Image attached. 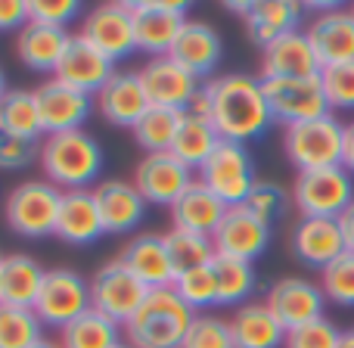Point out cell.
I'll return each instance as SVG.
<instances>
[{
  "label": "cell",
  "mask_w": 354,
  "mask_h": 348,
  "mask_svg": "<svg viewBox=\"0 0 354 348\" xmlns=\"http://www.w3.org/2000/svg\"><path fill=\"white\" fill-rule=\"evenodd\" d=\"M202 91L208 100V118L218 128L221 140L249 147L261 140L274 125L268 97H264V81L255 75H214L202 84Z\"/></svg>",
  "instance_id": "1"
},
{
  "label": "cell",
  "mask_w": 354,
  "mask_h": 348,
  "mask_svg": "<svg viewBox=\"0 0 354 348\" xmlns=\"http://www.w3.org/2000/svg\"><path fill=\"white\" fill-rule=\"evenodd\" d=\"M41 172L62 193L68 190H93L103 181L106 156L91 131H66L41 140Z\"/></svg>",
  "instance_id": "2"
},
{
  "label": "cell",
  "mask_w": 354,
  "mask_h": 348,
  "mask_svg": "<svg viewBox=\"0 0 354 348\" xmlns=\"http://www.w3.org/2000/svg\"><path fill=\"white\" fill-rule=\"evenodd\" d=\"M193 318L171 286L149 289L137 314L122 327L124 342L131 348H180Z\"/></svg>",
  "instance_id": "3"
},
{
  "label": "cell",
  "mask_w": 354,
  "mask_h": 348,
  "mask_svg": "<svg viewBox=\"0 0 354 348\" xmlns=\"http://www.w3.org/2000/svg\"><path fill=\"white\" fill-rule=\"evenodd\" d=\"M345 125L336 116H320L311 122H299L283 128V153L295 172H317V168L342 165Z\"/></svg>",
  "instance_id": "4"
},
{
  "label": "cell",
  "mask_w": 354,
  "mask_h": 348,
  "mask_svg": "<svg viewBox=\"0 0 354 348\" xmlns=\"http://www.w3.org/2000/svg\"><path fill=\"white\" fill-rule=\"evenodd\" d=\"M62 190L53 187L47 177L37 181H22L10 190L3 205L6 227L25 239H44L56 233V218H59Z\"/></svg>",
  "instance_id": "5"
},
{
  "label": "cell",
  "mask_w": 354,
  "mask_h": 348,
  "mask_svg": "<svg viewBox=\"0 0 354 348\" xmlns=\"http://www.w3.org/2000/svg\"><path fill=\"white\" fill-rule=\"evenodd\" d=\"M199 181L224 202L227 208L245 205L252 187L258 183L255 177V162H252L249 149L243 143L221 140L218 149L205 159V165L199 168Z\"/></svg>",
  "instance_id": "6"
},
{
  "label": "cell",
  "mask_w": 354,
  "mask_h": 348,
  "mask_svg": "<svg viewBox=\"0 0 354 348\" xmlns=\"http://www.w3.org/2000/svg\"><path fill=\"white\" fill-rule=\"evenodd\" d=\"M147 295L149 286L118 255L109 258L91 280V305L109 320H115L118 327H124L134 318Z\"/></svg>",
  "instance_id": "7"
},
{
  "label": "cell",
  "mask_w": 354,
  "mask_h": 348,
  "mask_svg": "<svg viewBox=\"0 0 354 348\" xmlns=\"http://www.w3.org/2000/svg\"><path fill=\"white\" fill-rule=\"evenodd\" d=\"M91 308V280L84 274H78L75 268H53L44 277V286L37 293V302L31 311L37 314V320L44 327L62 330Z\"/></svg>",
  "instance_id": "8"
},
{
  "label": "cell",
  "mask_w": 354,
  "mask_h": 348,
  "mask_svg": "<svg viewBox=\"0 0 354 348\" xmlns=\"http://www.w3.org/2000/svg\"><path fill=\"white\" fill-rule=\"evenodd\" d=\"M292 202L301 218H339L354 202V177L342 165L301 172L292 183Z\"/></svg>",
  "instance_id": "9"
},
{
  "label": "cell",
  "mask_w": 354,
  "mask_h": 348,
  "mask_svg": "<svg viewBox=\"0 0 354 348\" xmlns=\"http://www.w3.org/2000/svg\"><path fill=\"white\" fill-rule=\"evenodd\" d=\"M137 50L149 56H168L174 41L189 22V3L180 0H131Z\"/></svg>",
  "instance_id": "10"
},
{
  "label": "cell",
  "mask_w": 354,
  "mask_h": 348,
  "mask_svg": "<svg viewBox=\"0 0 354 348\" xmlns=\"http://www.w3.org/2000/svg\"><path fill=\"white\" fill-rule=\"evenodd\" d=\"M264 97H268L270 116L277 125L289 128L299 122L330 116V100H326L320 75L314 78H274L264 81Z\"/></svg>",
  "instance_id": "11"
},
{
  "label": "cell",
  "mask_w": 354,
  "mask_h": 348,
  "mask_svg": "<svg viewBox=\"0 0 354 348\" xmlns=\"http://www.w3.org/2000/svg\"><path fill=\"white\" fill-rule=\"evenodd\" d=\"M81 37L87 44L106 53L112 62L128 59L137 50V35H134V12L131 3L124 0H109V3H100L81 19Z\"/></svg>",
  "instance_id": "12"
},
{
  "label": "cell",
  "mask_w": 354,
  "mask_h": 348,
  "mask_svg": "<svg viewBox=\"0 0 354 348\" xmlns=\"http://www.w3.org/2000/svg\"><path fill=\"white\" fill-rule=\"evenodd\" d=\"M140 84L147 91L149 106H165V109L187 112V106L202 91V81L193 72L180 66L174 56H149L140 68Z\"/></svg>",
  "instance_id": "13"
},
{
  "label": "cell",
  "mask_w": 354,
  "mask_h": 348,
  "mask_svg": "<svg viewBox=\"0 0 354 348\" xmlns=\"http://www.w3.org/2000/svg\"><path fill=\"white\" fill-rule=\"evenodd\" d=\"M35 100H37V116H41L44 137L81 131L87 125V118H91L93 106H97L91 93H81L56 78L41 81L35 87Z\"/></svg>",
  "instance_id": "14"
},
{
  "label": "cell",
  "mask_w": 354,
  "mask_h": 348,
  "mask_svg": "<svg viewBox=\"0 0 354 348\" xmlns=\"http://www.w3.org/2000/svg\"><path fill=\"white\" fill-rule=\"evenodd\" d=\"M131 181H134V187L140 190V196L147 202L171 208L196 177L174 153H143V159L134 165Z\"/></svg>",
  "instance_id": "15"
},
{
  "label": "cell",
  "mask_w": 354,
  "mask_h": 348,
  "mask_svg": "<svg viewBox=\"0 0 354 348\" xmlns=\"http://www.w3.org/2000/svg\"><path fill=\"white\" fill-rule=\"evenodd\" d=\"M264 305L274 311V318L283 327L295 330V327H305L317 318H326V295L320 289V283H311L305 277H283L264 295Z\"/></svg>",
  "instance_id": "16"
},
{
  "label": "cell",
  "mask_w": 354,
  "mask_h": 348,
  "mask_svg": "<svg viewBox=\"0 0 354 348\" xmlns=\"http://www.w3.org/2000/svg\"><path fill=\"white\" fill-rule=\"evenodd\" d=\"M214 252L227 258H239V262H252L261 258L270 246V224H264L258 214H252L245 205L227 208L221 227L212 237Z\"/></svg>",
  "instance_id": "17"
},
{
  "label": "cell",
  "mask_w": 354,
  "mask_h": 348,
  "mask_svg": "<svg viewBox=\"0 0 354 348\" xmlns=\"http://www.w3.org/2000/svg\"><path fill=\"white\" fill-rule=\"evenodd\" d=\"M305 35L317 53L320 68L354 62V12L348 6H336V10L311 16L305 25Z\"/></svg>",
  "instance_id": "18"
},
{
  "label": "cell",
  "mask_w": 354,
  "mask_h": 348,
  "mask_svg": "<svg viewBox=\"0 0 354 348\" xmlns=\"http://www.w3.org/2000/svg\"><path fill=\"white\" fill-rule=\"evenodd\" d=\"M115 72L118 68L109 56L100 53V50L93 47V44H87L81 35H72L53 78L62 81V84H68V87H75V91H81V93L97 97V93L106 87V81H109Z\"/></svg>",
  "instance_id": "19"
},
{
  "label": "cell",
  "mask_w": 354,
  "mask_h": 348,
  "mask_svg": "<svg viewBox=\"0 0 354 348\" xmlns=\"http://www.w3.org/2000/svg\"><path fill=\"white\" fill-rule=\"evenodd\" d=\"M100 205V218L109 237H122V233L137 230V224H143L149 202L140 196V190L134 187V181H122V177H103L93 187Z\"/></svg>",
  "instance_id": "20"
},
{
  "label": "cell",
  "mask_w": 354,
  "mask_h": 348,
  "mask_svg": "<svg viewBox=\"0 0 354 348\" xmlns=\"http://www.w3.org/2000/svg\"><path fill=\"white\" fill-rule=\"evenodd\" d=\"M93 103H97V112L103 116L106 125H112V128H128V131L134 128L143 112L149 109V100L140 84V75L124 72V68H118V72L106 81V87L93 97Z\"/></svg>",
  "instance_id": "21"
},
{
  "label": "cell",
  "mask_w": 354,
  "mask_h": 348,
  "mask_svg": "<svg viewBox=\"0 0 354 348\" xmlns=\"http://www.w3.org/2000/svg\"><path fill=\"white\" fill-rule=\"evenodd\" d=\"M317 53H314L311 41H308L305 28L289 31L280 41L268 44L261 50V81H274V78H314L320 75Z\"/></svg>",
  "instance_id": "22"
},
{
  "label": "cell",
  "mask_w": 354,
  "mask_h": 348,
  "mask_svg": "<svg viewBox=\"0 0 354 348\" xmlns=\"http://www.w3.org/2000/svg\"><path fill=\"white\" fill-rule=\"evenodd\" d=\"M345 249L342 227L336 218H301L292 230V255L299 258L305 268L324 271L333 264Z\"/></svg>",
  "instance_id": "23"
},
{
  "label": "cell",
  "mask_w": 354,
  "mask_h": 348,
  "mask_svg": "<svg viewBox=\"0 0 354 348\" xmlns=\"http://www.w3.org/2000/svg\"><path fill=\"white\" fill-rule=\"evenodd\" d=\"M53 237H59L66 246H93L100 237H106L93 190H68V193H62Z\"/></svg>",
  "instance_id": "24"
},
{
  "label": "cell",
  "mask_w": 354,
  "mask_h": 348,
  "mask_svg": "<svg viewBox=\"0 0 354 348\" xmlns=\"http://www.w3.org/2000/svg\"><path fill=\"white\" fill-rule=\"evenodd\" d=\"M168 56H174L187 72H193L196 78L202 81V78L218 72L221 56H224V41H221V35L208 22L189 19L187 28L180 31V37L174 41V47Z\"/></svg>",
  "instance_id": "25"
},
{
  "label": "cell",
  "mask_w": 354,
  "mask_h": 348,
  "mask_svg": "<svg viewBox=\"0 0 354 348\" xmlns=\"http://www.w3.org/2000/svg\"><path fill=\"white\" fill-rule=\"evenodd\" d=\"M168 212H171V227H177V230L214 237V230L221 227V221H224V214H227V205L196 177Z\"/></svg>",
  "instance_id": "26"
},
{
  "label": "cell",
  "mask_w": 354,
  "mask_h": 348,
  "mask_svg": "<svg viewBox=\"0 0 354 348\" xmlns=\"http://www.w3.org/2000/svg\"><path fill=\"white\" fill-rule=\"evenodd\" d=\"M118 258H122L149 289L171 286L177 277L162 233H137V237H131L128 243H124V249L118 252Z\"/></svg>",
  "instance_id": "27"
},
{
  "label": "cell",
  "mask_w": 354,
  "mask_h": 348,
  "mask_svg": "<svg viewBox=\"0 0 354 348\" xmlns=\"http://www.w3.org/2000/svg\"><path fill=\"white\" fill-rule=\"evenodd\" d=\"M68 31L66 28H50L41 22H28L16 35V56L28 72L37 75H56L59 59L68 47Z\"/></svg>",
  "instance_id": "28"
},
{
  "label": "cell",
  "mask_w": 354,
  "mask_h": 348,
  "mask_svg": "<svg viewBox=\"0 0 354 348\" xmlns=\"http://www.w3.org/2000/svg\"><path fill=\"white\" fill-rule=\"evenodd\" d=\"M44 264L25 252H10L0 262V305L10 308H35L37 293L44 286Z\"/></svg>",
  "instance_id": "29"
},
{
  "label": "cell",
  "mask_w": 354,
  "mask_h": 348,
  "mask_svg": "<svg viewBox=\"0 0 354 348\" xmlns=\"http://www.w3.org/2000/svg\"><path fill=\"white\" fill-rule=\"evenodd\" d=\"M301 12H305V6L295 3V0H255L249 16L243 19L249 41L264 50L268 44L280 41L289 31H299Z\"/></svg>",
  "instance_id": "30"
},
{
  "label": "cell",
  "mask_w": 354,
  "mask_h": 348,
  "mask_svg": "<svg viewBox=\"0 0 354 348\" xmlns=\"http://www.w3.org/2000/svg\"><path fill=\"white\" fill-rule=\"evenodd\" d=\"M230 333L236 348H283L286 342V327L274 318L264 302H245L233 311Z\"/></svg>",
  "instance_id": "31"
},
{
  "label": "cell",
  "mask_w": 354,
  "mask_h": 348,
  "mask_svg": "<svg viewBox=\"0 0 354 348\" xmlns=\"http://www.w3.org/2000/svg\"><path fill=\"white\" fill-rule=\"evenodd\" d=\"M221 134L212 125V118L202 116V112H183L180 128H177V137L171 143V153L189 172H199L205 165V159L218 149Z\"/></svg>",
  "instance_id": "32"
},
{
  "label": "cell",
  "mask_w": 354,
  "mask_h": 348,
  "mask_svg": "<svg viewBox=\"0 0 354 348\" xmlns=\"http://www.w3.org/2000/svg\"><path fill=\"white\" fill-rule=\"evenodd\" d=\"M56 339L62 348H118L124 342V333L115 320L91 308L81 318H75L68 327H62Z\"/></svg>",
  "instance_id": "33"
},
{
  "label": "cell",
  "mask_w": 354,
  "mask_h": 348,
  "mask_svg": "<svg viewBox=\"0 0 354 348\" xmlns=\"http://www.w3.org/2000/svg\"><path fill=\"white\" fill-rule=\"evenodd\" d=\"M212 271H214V286H218L221 308H230V305L239 308L252 299V293H255V286H258V274H255V264L252 262L214 255Z\"/></svg>",
  "instance_id": "34"
},
{
  "label": "cell",
  "mask_w": 354,
  "mask_h": 348,
  "mask_svg": "<svg viewBox=\"0 0 354 348\" xmlns=\"http://www.w3.org/2000/svg\"><path fill=\"white\" fill-rule=\"evenodd\" d=\"M0 131L25 137V140H41L44 131L35 91H25V87H10L6 91V97L0 100Z\"/></svg>",
  "instance_id": "35"
},
{
  "label": "cell",
  "mask_w": 354,
  "mask_h": 348,
  "mask_svg": "<svg viewBox=\"0 0 354 348\" xmlns=\"http://www.w3.org/2000/svg\"><path fill=\"white\" fill-rule=\"evenodd\" d=\"M183 112L177 109H165V106H149L140 116V122L131 128L137 147L143 153H171V143L177 137V128H180Z\"/></svg>",
  "instance_id": "36"
},
{
  "label": "cell",
  "mask_w": 354,
  "mask_h": 348,
  "mask_svg": "<svg viewBox=\"0 0 354 348\" xmlns=\"http://www.w3.org/2000/svg\"><path fill=\"white\" fill-rule=\"evenodd\" d=\"M162 237H165V249H168V258H171V264H174V274L202 268V264H212V258L218 255L212 237H202V233H189V230H177V227H171V230L162 233Z\"/></svg>",
  "instance_id": "37"
},
{
  "label": "cell",
  "mask_w": 354,
  "mask_h": 348,
  "mask_svg": "<svg viewBox=\"0 0 354 348\" xmlns=\"http://www.w3.org/2000/svg\"><path fill=\"white\" fill-rule=\"evenodd\" d=\"M44 339V324L31 308L0 305V348H35Z\"/></svg>",
  "instance_id": "38"
},
{
  "label": "cell",
  "mask_w": 354,
  "mask_h": 348,
  "mask_svg": "<svg viewBox=\"0 0 354 348\" xmlns=\"http://www.w3.org/2000/svg\"><path fill=\"white\" fill-rule=\"evenodd\" d=\"M171 289L183 299V305L193 314L208 311L212 305H218V286H214V271L212 264H202V268L183 271L174 277Z\"/></svg>",
  "instance_id": "39"
},
{
  "label": "cell",
  "mask_w": 354,
  "mask_h": 348,
  "mask_svg": "<svg viewBox=\"0 0 354 348\" xmlns=\"http://www.w3.org/2000/svg\"><path fill=\"white\" fill-rule=\"evenodd\" d=\"M320 289L333 305L354 308V252H342L336 262L320 271Z\"/></svg>",
  "instance_id": "40"
},
{
  "label": "cell",
  "mask_w": 354,
  "mask_h": 348,
  "mask_svg": "<svg viewBox=\"0 0 354 348\" xmlns=\"http://www.w3.org/2000/svg\"><path fill=\"white\" fill-rule=\"evenodd\" d=\"M180 348H236L233 345L230 320L218 318L214 311H202L193 318Z\"/></svg>",
  "instance_id": "41"
},
{
  "label": "cell",
  "mask_w": 354,
  "mask_h": 348,
  "mask_svg": "<svg viewBox=\"0 0 354 348\" xmlns=\"http://www.w3.org/2000/svg\"><path fill=\"white\" fill-rule=\"evenodd\" d=\"M245 208H249L252 214H258L264 224H274L277 218H283V214H286L289 193L280 187V183H274V181H258L255 187H252L249 199H245Z\"/></svg>",
  "instance_id": "42"
},
{
  "label": "cell",
  "mask_w": 354,
  "mask_h": 348,
  "mask_svg": "<svg viewBox=\"0 0 354 348\" xmlns=\"http://www.w3.org/2000/svg\"><path fill=\"white\" fill-rule=\"evenodd\" d=\"M320 81L330 100V112H354V62L324 68Z\"/></svg>",
  "instance_id": "43"
},
{
  "label": "cell",
  "mask_w": 354,
  "mask_h": 348,
  "mask_svg": "<svg viewBox=\"0 0 354 348\" xmlns=\"http://www.w3.org/2000/svg\"><path fill=\"white\" fill-rule=\"evenodd\" d=\"M339 339H342V330L330 318H317L305 327L289 330L283 348H339Z\"/></svg>",
  "instance_id": "44"
},
{
  "label": "cell",
  "mask_w": 354,
  "mask_h": 348,
  "mask_svg": "<svg viewBox=\"0 0 354 348\" xmlns=\"http://www.w3.org/2000/svg\"><path fill=\"white\" fill-rule=\"evenodd\" d=\"M41 159V140H25L16 134L0 131V172H19Z\"/></svg>",
  "instance_id": "45"
},
{
  "label": "cell",
  "mask_w": 354,
  "mask_h": 348,
  "mask_svg": "<svg viewBox=\"0 0 354 348\" xmlns=\"http://www.w3.org/2000/svg\"><path fill=\"white\" fill-rule=\"evenodd\" d=\"M81 12L78 0H28V16L31 22L50 25V28H66L75 22Z\"/></svg>",
  "instance_id": "46"
},
{
  "label": "cell",
  "mask_w": 354,
  "mask_h": 348,
  "mask_svg": "<svg viewBox=\"0 0 354 348\" xmlns=\"http://www.w3.org/2000/svg\"><path fill=\"white\" fill-rule=\"evenodd\" d=\"M28 22V0H0V31H22Z\"/></svg>",
  "instance_id": "47"
},
{
  "label": "cell",
  "mask_w": 354,
  "mask_h": 348,
  "mask_svg": "<svg viewBox=\"0 0 354 348\" xmlns=\"http://www.w3.org/2000/svg\"><path fill=\"white\" fill-rule=\"evenodd\" d=\"M339 227H342V237H345V249L354 252V202L348 208H345L342 214H339Z\"/></svg>",
  "instance_id": "48"
},
{
  "label": "cell",
  "mask_w": 354,
  "mask_h": 348,
  "mask_svg": "<svg viewBox=\"0 0 354 348\" xmlns=\"http://www.w3.org/2000/svg\"><path fill=\"white\" fill-rule=\"evenodd\" d=\"M342 168L354 177V122L345 125V147H342Z\"/></svg>",
  "instance_id": "49"
},
{
  "label": "cell",
  "mask_w": 354,
  "mask_h": 348,
  "mask_svg": "<svg viewBox=\"0 0 354 348\" xmlns=\"http://www.w3.org/2000/svg\"><path fill=\"white\" fill-rule=\"evenodd\" d=\"M252 3H255V0H243V3H239V0H227V10H230V12H236V16H249V10H252Z\"/></svg>",
  "instance_id": "50"
},
{
  "label": "cell",
  "mask_w": 354,
  "mask_h": 348,
  "mask_svg": "<svg viewBox=\"0 0 354 348\" xmlns=\"http://www.w3.org/2000/svg\"><path fill=\"white\" fill-rule=\"evenodd\" d=\"M339 348H354V327H351V330H342V339H339Z\"/></svg>",
  "instance_id": "51"
},
{
  "label": "cell",
  "mask_w": 354,
  "mask_h": 348,
  "mask_svg": "<svg viewBox=\"0 0 354 348\" xmlns=\"http://www.w3.org/2000/svg\"><path fill=\"white\" fill-rule=\"evenodd\" d=\"M35 348H62V345H59V339H47V336H44V339H41V342H37Z\"/></svg>",
  "instance_id": "52"
},
{
  "label": "cell",
  "mask_w": 354,
  "mask_h": 348,
  "mask_svg": "<svg viewBox=\"0 0 354 348\" xmlns=\"http://www.w3.org/2000/svg\"><path fill=\"white\" fill-rule=\"evenodd\" d=\"M6 91H10V87H6V75H3V68H0V100L6 97Z\"/></svg>",
  "instance_id": "53"
},
{
  "label": "cell",
  "mask_w": 354,
  "mask_h": 348,
  "mask_svg": "<svg viewBox=\"0 0 354 348\" xmlns=\"http://www.w3.org/2000/svg\"><path fill=\"white\" fill-rule=\"evenodd\" d=\"M118 348H131V345H128V342H122V345H118Z\"/></svg>",
  "instance_id": "54"
},
{
  "label": "cell",
  "mask_w": 354,
  "mask_h": 348,
  "mask_svg": "<svg viewBox=\"0 0 354 348\" xmlns=\"http://www.w3.org/2000/svg\"><path fill=\"white\" fill-rule=\"evenodd\" d=\"M348 10H351V12H354V3H351V6H348Z\"/></svg>",
  "instance_id": "55"
},
{
  "label": "cell",
  "mask_w": 354,
  "mask_h": 348,
  "mask_svg": "<svg viewBox=\"0 0 354 348\" xmlns=\"http://www.w3.org/2000/svg\"><path fill=\"white\" fill-rule=\"evenodd\" d=\"M0 262H3V255H0Z\"/></svg>",
  "instance_id": "56"
}]
</instances>
